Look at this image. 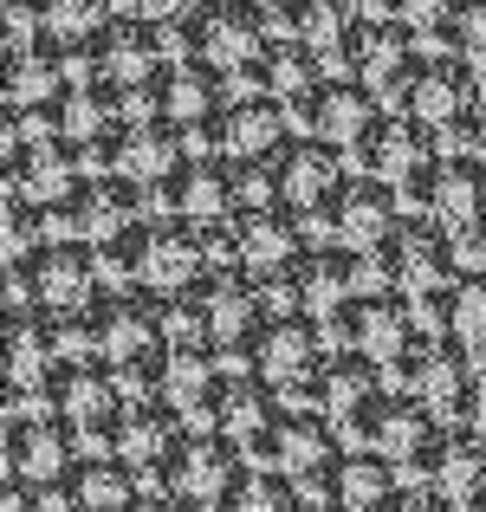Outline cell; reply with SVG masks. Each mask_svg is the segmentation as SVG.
<instances>
[{
  "instance_id": "cell-1",
  "label": "cell",
  "mask_w": 486,
  "mask_h": 512,
  "mask_svg": "<svg viewBox=\"0 0 486 512\" xmlns=\"http://www.w3.org/2000/svg\"><path fill=\"white\" fill-rule=\"evenodd\" d=\"M305 221L324 227V234H337V240H350V247H376V240L402 221V201H396V182H389V175L357 169V175H344Z\"/></svg>"
},
{
  "instance_id": "cell-2",
  "label": "cell",
  "mask_w": 486,
  "mask_h": 512,
  "mask_svg": "<svg viewBox=\"0 0 486 512\" xmlns=\"http://www.w3.org/2000/svg\"><path fill=\"white\" fill-rule=\"evenodd\" d=\"M234 467H240V441L227 435V428H188L169 448V461L156 467V487L169 493V500L214 506V493L234 480Z\"/></svg>"
},
{
  "instance_id": "cell-3",
  "label": "cell",
  "mask_w": 486,
  "mask_h": 512,
  "mask_svg": "<svg viewBox=\"0 0 486 512\" xmlns=\"http://www.w3.org/2000/svg\"><path fill=\"white\" fill-rule=\"evenodd\" d=\"M435 150H441L435 124H428L422 111H389V104L363 130L344 137L350 169H370V175H402L409 163H422V156H435Z\"/></svg>"
},
{
  "instance_id": "cell-4",
  "label": "cell",
  "mask_w": 486,
  "mask_h": 512,
  "mask_svg": "<svg viewBox=\"0 0 486 512\" xmlns=\"http://www.w3.org/2000/svg\"><path fill=\"white\" fill-rule=\"evenodd\" d=\"M286 104H292V130H305V137H337V143L383 111L376 91H370V78H350V72H324L305 91H292Z\"/></svg>"
},
{
  "instance_id": "cell-5",
  "label": "cell",
  "mask_w": 486,
  "mask_h": 512,
  "mask_svg": "<svg viewBox=\"0 0 486 512\" xmlns=\"http://www.w3.org/2000/svg\"><path fill=\"white\" fill-rule=\"evenodd\" d=\"M234 208V175H227V156H195L188 150L175 169L150 175V214H227Z\"/></svg>"
},
{
  "instance_id": "cell-6",
  "label": "cell",
  "mask_w": 486,
  "mask_h": 512,
  "mask_svg": "<svg viewBox=\"0 0 486 512\" xmlns=\"http://www.w3.org/2000/svg\"><path fill=\"white\" fill-rule=\"evenodd\" d=\"M78 428L52 409H26V415H7V474H33V480H52L65 467H78Z\"/></svg>"
},
{
  "instance_id": "cell-7",
  "label": "cell",
  "mask_w": 486,
  "mask_h": 512,
  "mask_svg": "<svg viewBox=\"0 0 486 512\" xmlns=\"http://www.w3.org/2000/svg\"><path fill=\"white\" fill-rule=\"evenodd\" d=\"M227 221H234V240H240V260L247 266H279L292 260L299 247H312L305 240V208H292V201H247V208H227Z\"/></svg>"
},
{
  "instance_id": "cell-8",
  "label": "cell",
  "mask_w": 486,
  "mask_h": 512,
  "mask_svg": "<svg viewBox=\"0 0 486 512\" xmlns=\"http://www.w3.org/2000/svg\"><path fill=\"white\" fill-rule=\"evenodd\" d=\"M324 72H331V65H324V52L312 46V39L273 33L260 52H247V59L234 65V85L240 91H279V98H292V91H305Z\"/></svg>"
},
{
  "instance_id": "cell-9",
  "label": "cell",
  "mask_w": 486,
  "mask_h": 512,
  "mask_svg": "<svg viewBox=\"0 0 486 512\" xmlns=\"http://www.w3.org/2000/svg\"><path fill=\"white\" fill-rule=\"evenodd\" d=\"M279 169H286V201L312 214L318 201L350 175V156H344L337 137H305V130H292V137L279 143Z\"/></svg>"
},
{
  "instance_id": "cell-10",
  "label": "cell",
  "mask_w": 486,
  "mask_h": 512,
  "mask_svg": "<svg viewBox=\"0 0 486 512\" xmlns=\"http://www.w3.org/2000/svg\"><path fill=\"white\" fill-rule=\"evenodd\" d=\"M91 52H98V65L117 72V78H143L150 65L169 59V52H162V20L156 13H137V7H117L111 20L91 26Z\"/></svg>"
},
{
  "instance_id": "cell-11",
  "label": "cell",
  "mask_w": 486,
  "mask_h": 512,
  "mask_svg": "<svg viewBox=\"0 0 486 512\" xmlns=\"http://www.w3.org/2000/svg\"><path fill=\"white\" fill-rule=\"evenodd\" d=\"M85 150L78 137H33L20 150H7V188H26L33 201H52L65 195L72 182H85Z\"/></svg>"
},
{
  "instance_id": "cell-12",
  "label": "cell",
  "mask_w": 486,
  "mask_h": 512,
  "mask_svg": "<svg viewBox=\"0 0 486 512\" xmlns=\"http://www.w3.org/2000/svg\"><path fill=\"white\" fill-rule=\"evenodd\" d=\"M318 363H324L318 312H305V305H292V312H266V325H260V370L273 376V383H292V376L318 370Z\"/></svg>"
},
{
  "instance_id": "cell-13",
  "label": "cell",
  "mask_w": 486,
  "mask_h": 512,
  "mask_svg": "<svg viewBox=\"0 0 486 512\" xmlns=\"http://www.w3.org/2000/svg\"><path fill=\"white\" fill-rule=\"evenodd\" d=\"M59 85H72V46H65L59 26L7 39V104L46 98V91H59Z\"/></svg>"
},
{
  "instance_id": "cell-14",
  "label": "cell",
  "mask_w": 486,
  "mask_h": 512,
  "mask_svg": "<svg viewBox=\"0 0 486 512\" xmlns=\"http://www.w3.org/2000/svg\"><path fill=\"white\" fill-rule=\"evenodd\" d=\"M0 344H7V383H33V376H46L52 363L65 357V344H59V305H7Z\"/></svg>"
},
{
  "instance_id": "cell-15",
  "label": "cell",
  "mask_w": 486,
  "mask_h": 512,
  "mask_svg": "<svg viewBox=\"0 0 486 512\" xmlns=\"http://www.w3.org/2000/svg\"><path fill=\"white\" fill-rule=\"evenodd\" d=\"M33 279H39V299L46 305H78L104 286V260H98V240H46L33 247Z\"/></svg>"
},
{
  "instance_id": "cell-16",
  "label": "cell",
  "mask_w": 486,
  "mask_h": 512,
  "mask_svg": "<svg viewBox=\"0 0 486 512\" xmlns=\"http://www.w3.org/2000/svg\"><path fill=\"white\" fill-rule=\"evenodd\" d=\"M188 435V409L175 396H130L124 402V454L156 480V467L169 461V448Z\"/></svg>"
},
{
  "instance_id": "cell-17",
  "label": "cell",
  "mask_w": 486,
  "mask_h": 512,
  "mask_svg": "<svg viewBox=\"0 0 486 512\" xmlns=\"http://www.w3.org/2000/svg\"><path fill=\"white\" fill-rule=\"evenodd\" d=\"M480 65L467 59V52H428V72H422V91H415V111L428 117V124H448V117L474 111L480 104Z\"/></svg>"
},
{
  "instance_id": "cell-18",
  "label": "cell",
  "mask_w": 486,
  "mask_h": 512,
  "mask_svg": "<svg viewBox=\"0 0 486 512\" xmlns=\"http://www.w3.org/2000/svg\"><path fill=\"white\" fill-rule=\"evenodd\" d=\"M266 39H273V0H208V59H221L227 72Z\"/></svg>"
},
{
  "instance_id": "cell-19",
  "label": "cell",
  "mask_w": 486,
  "mask_h": 512,
  "mask_svg": "<svg viewBox=\"0 0 486 512\" xmlns=\"http://www.w3.org/2000/svg\"><path fill=\"white\" fill-rule=\"evenodd\" d=\"M292 137V104L279 91H240L227 98V150L253 156V150H279Z\"/></svg>"
},
{
  "instance_id": "cell-20",
  "label": "cell",
  "mask_w": 486,
  "mask_h": 512,
  "mask_svg": "<svg viewBox=\"0 0 486 512\" xmlns=\"http://www.w3.org/2000/svg\"><path fill=\"white\" fill-rule=\"evenodd\" d=\"M195 273H208V240H201L195 214H156V240H150V286L175 292Z\"/></svg>"
},
{
  "instance_id": "cell-21",
  "label": "cell",
  "mask_w": 486,
  "mask_h": 512,
  "mask_svg": "<svg viewBox=\"0 0 486 512\" xmlns=\"http://www.w3.org/2000/svg\"><path fill=\"white\" fill-rule=\"evenodd\" d=\"M286 506H305L292 467H266V461H247V454H240L234 480L214 493V512H286Z\"/></svg>"
},
{
  "instance_id": "cell-22",
  "label": "cell",
  "mask_w": 486,
  "mask_h": 512,
  "mask_svg": "<svg viewBox=\"0 0 486 512\" xmlns=\"http://www.w3.org/2000/svg\"><path fill=\"white\" fill-rule=\"evenodd\" d=\"M143 467L130 454H78V500L91 512H124L143 506Z\"/></svg>"
},
{
  "instance_id": "cell-23",
  "label": "cell",
  "mask_w": 486,
  "mask_h": 512,
  "mask_svg": "<svg viewBox=\"0 0 486 512\" xmlns=\"http://www.w3.org/2000/svg\"><path fill=\"white\" fill-rule=\"evenodd\" d=\"M402 480L409 474H402V461L389 448H344V506L376 512V506L396 500Z\"/></svg>"
},
{
  "instance_id": "cell-24",
  "label": "cell",
  "mask_w": 486,
  "mask_h": 512,
  "mask_svg": "<svg viewBox=\"0 0 486 512\" xmlns=\"http://www.w3.org/2000/svg\"><path fill=\"white\" fill-rule=\"evenodd\" d=\"M422 72H428V52L422 39H396V46L376 52V65L363 78H370L376 104H389V111H415V91H422Z\"/></svg>"
},
{
  "instance_id": "cell-25",
  "label": "cell",
  "mask_w": 486,
  "mask_h": 512,
  "mask_svg": "<svg viewBox=\"0 0 486 512\" xmlns=\"http://www.w3.org/2000/svg\"><path fill=\"white\" fill-rule=\"evenodd\" d=\"M188 156V124L182 117H130V169L150 182V175H162V169H175Z\"/></svg>"
},
{
  "instance_id": "cell-26",
  "label": "cell",
  "mask_w": 486,
  "mask_h": 512,
  "mask_svg": "<svg viewBox=\"0 0 486 512\" xmlns=\"http://www.w3.org/2000/svg\"><path fill=\"white\" fill-rule=\"evenodd\" d=\"M486 208V156H448L441 150V201H435V221L467 227Z\"/></svg>"
},
{
  "instance_id": "cell-27",
  "label": "cell",
  "mask_w": 486,
  "mask_h": 512,
  "mask_svg": "<svg viewBox=\"0 0 486 512\" xmlns=\"http://www.w3.org/2000/svg\"><path fill=\"white\" fill-rule=\"evenodd\" d=\"M409 331H422V318H415V299L402 286H376L363 292V350H376V357H389Z\"/></svg>"
},
{
  "instance_id": "cell-28",
  "label": "cell",
  "mask_w": 486,
  "mask_h": 512,
  "mask_svg": "<svg viewBox=\"0 0 486 512\" xmlns=\"http://www.w3.org/2000/svg\"><path fill=\"white\" fill-rule=\"evenodd\" d=\"M448 344H454V331H409L396 350L383 357V376H389V389H409V396H422L428 389V376L441 370V357H448Z\"/></svg>"
},
{
  "instance_id": "cell-29",
  "label": "cell",
  "mask_w": 486,
  "mask_h": 512,
  "mask_svg": "<svg viewBox=\"0 0 486 512\" xmlns=\"http://www.w3.org/2000/svg\"><path fill=\"white\" fill-rule=\"evenodd\" d=\"M279 441H286V467H312L344 448L331 409H279Z\"/></svg>"
},
{
  "instance_id": "cell-30",
  "label": "cell",
  "mask_w": 486,
  "mask_h": 512,
  "mask_svg": "<svg viewBox=\"0 0 486 512\" xmlns=\"http://www.w3.org/2000/svg\"><path fill=\"white\" fill-rule=\"evenodd\" d=\"M363 13V0H273V33H299L324 46L331 33H344L350 20Z\"/></svg>"
},
{
  "instance_id": "cell-31",
  "label": "cell",
  "mask_w": 486,
  "mask_h": 512,
  "mask_svg": "<svg viewBox=\"0 0 486 512\" xmlns=\"http://www.w3.org/2000/svg\"><path fill=\"white\" fill-rule=\"evenodd\" d=\"M150 240H156V214H137V221L111 227L98 240V260H104V279L130 286V279H150Z\"/></svg>"
},
{
  "instance_id": "cell-32",
  "label": "cell",
  "mask_w": 486,
  "mask_h": 512,
  "mask_svg": "<svg viewBox=\"0 0 486 512\" xmlns=\"http://www.w3.org/2000/svg\"><path fill=\"white\" fill-rule=\"evenodd\" d=\"M396 396L402 389H370L363 402H350V409H337V435H344V448H383L389 435V415H396Z\"/></svg>"
},
{
  "instance_id": "cell-33",
  "label": "cell",
  "mask_w": 486,
  "mask_h": 512,
  "mask_svg": "<svg viewBox=\"0 0 486 512\" xmlns=\"http://www.w3.org/2000/svg\"><path fill=\"white\" fill-rule=\"evenodd\" d=\"M111 370H117V383H124V396H169V338L111 357Z\"/></svg>"
},
{
  "instance_id": "cell-34",
  "label": "cell",
  "mask_w": 486,
  "mask_h": 512,
  "mask_svg": "<svg viewBox=\"0 0 486 512\" xmlns=\"http://www.w3.org/2000/svg\"><path fill=\"white\" fill-rule=\"evenodd\" d=\"M7 253H33L52 240V221H46V201H33L26 188H7Z\"/></svg>"
},
{
  "instance_id": "cell-35",
  "label": "cell",
  "mask_w": 486,
  "mask_h": 512,
  "mask_svg": "<svg viewBox=\"0 0 486 512\" xmlns=\"http://www.w3.org/2000/svg\"><path fill=\"white\" fill-rule=\"evenodd\" d=\"M389 182H396L402 214H435V201H441V150L422 156V163H409L402 175H389Z\"/></svg>"
},
{
  "instance_id": "cell-36",
  "label": "cell",
  "mask_w": 486,
  "mask_h": 512,
  "mask_svg": "<svg viewBox=\"0 0 486 512\" xmlns=\"http://www.w3.org/2000/svg\"><path fill=\"white\" fill-rule=\"evenodd\" d=\"M292 480H299L305 506H344V448L312 461V467H292Z\"/></svg>"
},
{
  "instance_id": "cell-37",
  "label": "cell",
  "mask_w": 486,
  "mask_h": 512,
  "mask_svg": "<svg viewBox=\"0 0 486 512\" xmlns=\"http://www.w3.org/2000/svg\"><path fill=\"white\" fill-rule=\"evenodd\" d=\"M78 150H85V169H130V117L98 124L91 137H78Z\"/></svg>"
},
{
  "instance_id": "cell-38",
  "label": "cell",
  "mask_w": 486,
  "mask_h": 512,
  "mask_svg": "<svg viewBox=\"0 0 486 512\" xmlns=\"http://www.w3.org/2000/svg\"><path fill=\"white\" fill-rule=\"evenodd\" d=\"M461 273H467V266H461ZM461 273H448V279H435V286L409 292L415 318H422L428 331H454V312H461Z\"/></svg>"
},
{
  "instance_id": "cell-39",
  "label": "cell",
  "mask_w": 486,
  "mask_h": 512,
  "mask_svg": "<svg viewBox=\"0 0 486 512\" xmlns=\"http://www.w3.org/2000/svg\"><path fill=\"white\" fill-rule=\"evenodd\" d=\"M318 325H324V350H363V292L324 305Z\"/></svg>"
},
{
  "instance_id": "cell-40",
  "label": "cell",
  "mask_w": 486,
  "mask_h": 512,
  "mask_svg": "<svg viewBox=\"0 0 486 512\" xmlns=\"http://www.w3.org/2000/svg\"><path fill=\"white\" fill-rule=\"evenodd\" d=\"M486 331V266H467L461 273V312H454V338L474 344Z\"/></svg>"
},
{
  "instance_id": "cell-41",
  "label": "cell",
  "mask_w": 486,
  "mask_h": 512,
  "mask_svg": "<svg viewBox=\"0 0 486 512\" xmlns=\"http://www.w3.org/2000/svg\"><path fill=\"white\" fill-rule=\"evenodd\" d=\"M117 0H52V20H59V33H91L98 20H111Z\"/></svg>"
},
{
  "instance_id": "cell-42",
  "label": "cell",
  "mask_w": 486,
  "mask_h": 512,
  "mask_svg": "<svg viewBox=\"0 0 486 512\" xmlns=\"http://www.w3.org/2000/svg\"><path fill=\"white\" fill-rule=\"evenodd\" d=\"M52 20V0H7V39H26V33H46Z\"/></svg>"
},
{
  "instance_id": "cell-43",
  "label": "cell",
  "mask_w": 486,
  "mask_h": 512,
  "mask_svg": "<svg viewBox=\"0 0 486 512\" xmlns=\"http://www.w3.org/2000/svg\"><path fill=\"white\" fill-rule=\"evenodd\" d=\"M461 52L486 65V0H461Z\"/></svg>"
},
{
  "instance_id": "cell-44",
  "label": "cell",
  "mask_w": 486,
  "mask_h": 512,
  "mask_svg": "<svg viewBox=\"0 0 486 512\" xmlns=\"http://www.w3.org/2000/svg\"><path fill=\"white\" fill-rule=\"evenodd\" d=\"M370 13H383V20H409V26H422L428 13H441L448 0H363Z\"/></svg>"
},
{
  "instance_id": "cell-45",
  "label": "cell",
  "mask_w": 486,
  "mask_h": 512,
  "mask_svg": "<svg viewBox=\"0 0 486 512\" xmlns=\"http://www.w3.org/2000/svg\"><path fill=\"white\" fill-rule=\"evenodd\" d=\"M454 247H461L467 266H486V208H480L467 227H454Z\"/></svg>"
},
{
  "instance_id": "cell-46",
  "label": "cell",
  "mask_w": 486,
  "mask_h": 512,
  "mask_svg": "<svg viewBox=\"0 0 486 512\" xmlns=\"http://www.w3.org/2000/svg\"><path fill=\"white\" fill-rule=\"evenodd\" d=\"M474 428H486V363H480V409H474Z\"/></svg>"
},
{
  "instance_id": "cell-47",
  "label": "cell",
  "mask_w": 486,
  "mask_h": 512,
  "mask_svg": "<svg viewBox=\"0 0 486 512\" xmlns=\"http://www.w3.org/2000/svg\"><path fill=\"white\" fill-rule=\"evenodd\" d=\"M467 512H486V480H480L474 493H467Z\"/></svg>"
}]
</instances>
